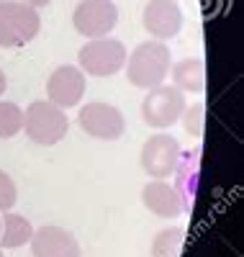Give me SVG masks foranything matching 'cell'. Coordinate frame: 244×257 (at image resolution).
Here are the masks:
<instances>
[{
  "mask_svg": "<svg viewBox=\"0 0 244 257\" xmlns=\"http://www.w3.org/2000/svg\"><path fill=\"white\" fill-rule=\"evenodd\" d=\"M21 3H26V6H31V8H44V6H49L52 0H21Z\"/></svg>",
  "mask_w": 244,
  "mask_h": 257,
  "instance_id": "obj_19",
  "label": "cell"
},
{
  "mask_svg": "<svg viewBox=\"0 0 244 257\" xmlns=\"http://www.w3.org/2000/svg\"><path fill=\"white\" fill-rule=\"evenodd\" d=\"M170 72H172V85L180 93H203L206 70L201 57H185L177 64H172Z\"/></svg>",
  "mask_w": 244,
  "mask_h": 257,
  "instance_id": "obj_13",
  "label": "cell"
},
{
  "mask_svg": "<svg viewBox=\"0 0 244 257\" xmlns=\"http://www.w3.org/2000/svg\"><path fill=\"white\" fill-rule=\"evenodd\" d=\"M34 237V226L26 216L13 211H3L0 216V249H16L29 244Z\"/></svg>",
  "mask_w": 244,
  "mask_h": 257,
  "instance_id": "obj_14",
  "label": "cell"
},
{
  "mask_svg": "<svg viewBox=\"0 0 244 257\" xmlns=\"http://www.w3.org/2000/svg\"><path fill=\"white\" fill-rule=\"evenodd\" d=\"M18 201V188L13 183V178L6 173V170H0V211H11Z\"/></svg>",
  "mask_w": 244,
  "mask_h": 257,
  "instance_id": "obj_17",
  "label": "cell"
},
{
  "mask_svg": "<svg viewBox=\"0 0 244 257\" xmlns=\"http://www.w3.org/2000/svg\"><path fill=\"white\" fill-rule=\"evenodd\" d=\"M180 247H183V229H177V226L162 229L152 242V254L154 257H177Z\"/></svg>",
  "mask_w": 244,
  "mask_h": 257,
  "instance_id": "obj_16",
  "label": "cell"
},
{
  "mask_svg": "<svg viewBox=\"0 0 244 257\" xmlns=\"http://www.w3.org/2000/svg\"><path fill=\"white\" fill-rule=\"evenodd\" d=\"M172 67V54L170 47H165V41H144L134 52L126 57V77L134 88L152 90L157 85H165L167 75Z\"/></svg>",
  "mask_w": 244,
  "mask_h": 257,
  "instance_id": "obj_1",
  "label": "cell"
},
{
  "mask_svg": "<svg viewBox=\"0 0 244 257\" xmlns=\"http://www.w3.org/2000/svg\"><path fill=\"white\" fill-rule=\"evenodd\" d=\"M183 149L172 134H152L144 147H142V170L154 178V180H167L170 175L177 173V165H180Z\"/></svg>",
  "mask_w": 244,
  "mask_h": 257,
  "instance_id": "obj_6",
  "label": "cell"
},
{
  "mask_svg": "<svg viewBox=\"0 0 244 257\" xmlns=\"http://www.w3.org/2000/svg\"><path fill=\"white\" fill-rule=\"evenodd\" d=\"M142 26L154 41L175 39L183 29V11L177 0H149L142 13Z\"/></svg>",
  "mask_w": 244,
  "mask_h": 257,
  "instance_id": "obj_9",
  "label": "cell"
},
{
  "mask_svg": "<svg viewBox=\"0 0 244 257\" xmlns=\"http://www.w3.org/2000/svg\"><path fill=\"white\" fill-rule=\"evenodd\" d=\"M126 57L129 54H126L124 41H118L113 36L87 39V44L77 52L80 70L93 77H113L116 72L124 70Z\"/></svg>",
  "mask_w": 244,
  "mask_h": 257,
  "instance_id": "obj_4",
  "label": "cell"
},
{
  "mask_svg": "<svg viewBox=\"0 0 244 257\" xmlns=\"http://www.w3.org/2000/svg\"><path fill=\"white\" fill-rule=\"evenodd\" d=\"M0 257H6V254H3V249H0Z\"/></svg>",
  "mask_w": 244,
  "mask_h": 257,
  "instance_id": "obj_21",
  "label": "cell"
},
{
  "mask_svg": "<svg viewBox=\"0 0 244 257\" xmlns=\"http://www.w3.org/2000/svg\"><path fill=\"white\" fill-rule=\"evenodd\" d=\"M142 203L147 206V211H152L154 216L162 219H177L183 213V198L177 193L175 185H170L167 180H152L142 188Z\"/></svg>",
  "mask_w": 244,
  "mask_h": 257,
  "instance_id": "obj_12",
  "label": "cell"
},
{
  "mask_svg": "<svg viewBox=\"0 0 244 257\" xmlns=\"http://www.w3.org/2000/svg\"><path fill=\"white\" fill-rule=\"evenodd\" d=\"M85 95V72L72 64H62L47 77V100L57 108H75Z\"/></svg>",
  "mask_w": 244,
  "mask_h": 257,
  "instance_id": "obj_10",
  "label": "cell"
},
{
  "mask_svg": "<svg viewBox=\"0 0 244 257\" xmlns=\"http://www.w3.org/2000/svg\"><path fill=\"white\" fill-rule=\"evenodd\" d=\"M24 132L39 147H54L70 132V118L64 108L49 100H34L24 111Z\"/></svg>",
  "mask_w": 244,
  "mask_h": 257,
  "instance_id": "obj_3",
  "label": "cell"
},
{
  "mask_svg": "<svg viewBox=\"0 0 244 257\" xmlns=\"http://www.w3.org/2000/svg\"><path fill=\"white\" fill-rule=\"evenodd\" d=\"M8 90V77H6V72L3 70H0V95H3Z\"/></svg>",
  "mask_w": 244,
  "mask_h": 257,
  "instance_id": "obj_20",
  "label": "cell"
},
{
  "mask_svg": "<svg viewBox=\"0 0 244 257\" xmlns=\"http://www.w3.org/2000/svg\"><path fill=\"white\" fill-rule=\"evenodd\" d=\"M24 132V108L13 100H0V139H13Z\"/></svg>",
  "mask_w": 244,
  "mask_h": 257,
  "instance_id": "obj_15",
  "label": "cell"
},
{
  "mask_svg": "<svg viewBox=\"0 0 244 257\" xmlns=\"http://www.w3.org/2000/svg\"><path fill=\"white\" fill-rule=\"evenodd\" d=\"M77 123L87 137L100 139V142H116L126 132L124 113L116 105L103 103V100H93V103L82 105L80 113H77Z\"/></svg>",
  "mask_w": 244,
  "mask_h": 257,
  "instance_id": "obj_7",
  "label": "cell"
},
{
  "mask_svg": "<svg viewBox=\"0 0 244 257\" xmlns=\"http://www.w3.org/2000/svg\"><path fill=\"white\" fill-rule=\"evenodd\" d=\"M185 108V93H180L175 85H157L147 90L142 100V121L149 128H170L183 118Z\"/></svg>",
  "mask_w": 244,
  "mask_h": 257,
  "instance_id": "obj_5",
  "label": "cell"
},
{
  "mask_svg": "<svg viewBox=\"0 0 244 257\" xmlns=\"http://www.w3.org/2000/svg\"><path fill=\"white\" fill-rule=\"evenodd\" d=\"M185 116V132L190 137H201L203 134V105L198 103V105H190V108L183 111Z\"/></svg>",
  "mask_w": 244,
  "mask_h": 257,
  "instance_id": "obj_18",
  "label": "cell"
},
{
  "mask_svg": "<svg viewBox=\"0 0 244 257\" xmlns=\"http://www.w3.org/2000/svg\"><path fill=\"white\" fill-rule=\"evenodd\" d=\"M29 244H31L34 257H80L82 254L75 234L54 224L34 229V237Z\"/></svg>",
  "mask_w": 244,
  "mask_h": 257,
  "instance_id": "obj_11",
  "label": "cell"
},
{
  "mask_svg": "<svg viewBox=\"0 0 244 257\" xmlns=\"http://www.w3.org/2000/svg\"><path fill=\"white\" fill-rule=\"evenodd\" d=\"M118 24V8L113 0H80L72 13V26L85 39H103Z\"/></svg>",
  "mask_w": 244,
  "mask_h": 257,
  "instance_id": "obj_8",
  "label": "cell"
},
{
  "mask_svg": "<svg viewBox=\"0 0 244 257\" xmlns=\"http://www.w3.org/2000/svg\"><path fill=\"white\" fill-rule=\"evenodd\" d=\"M41 31V16L21 0H0V47L18 49L34 41Z\"/></svg>",
  "mask_w": 244,
  "mask_h": 257,
  "instance_id": "obj_2",
  "label": "cell"
}]
</instances>
